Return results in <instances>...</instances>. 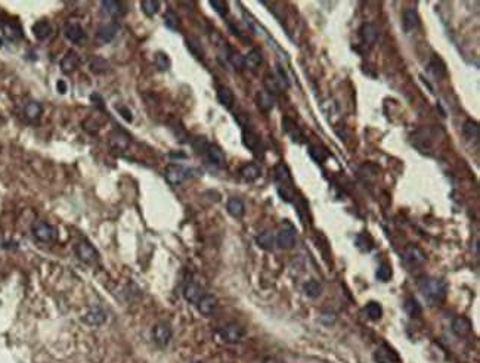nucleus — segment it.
Masks as SVG:
<instances>
[{
  "label": "nucleus",
  "mask_w": 480,
  "mask_h": 363,
  "mask_svg": "<svg viewBox=\"0 0 480 363\" xmlns=\"http://www.w3.org/2000/svg\"><path fill=\"white\" fill-rule=\"evenodd\" d=\"M31 230H33V235H34L35 239L40 242L53 241V238L56 235L53 226L46 223V222H35L33 227H31Z\"/></svg>",
  "instance_id": "9d476101"
},
{
  "label": "nucleus",
  "mask_w": 480,
  "mask_h": 363,
  "mask_svg": "<svg viewBox=\"0 0 480 363\" xmlns=\"http://www.w3.org/2000/svg\"><path fill=\"white\" fill-rule=\"evenodd\" d=\"M192 146H194L198 152H206L208 143H207V140L204 138H197L192 142Z\"/></svg>",
  "instance_id": "8fccbe9b"
},
{
  "label": "nucleus",
  "mask_w": 480,
  "mask_h": 363,
  "mask_svg": "<svg viewBox=\"0 0 480 363\" xmlns=\"http://www.w3.org/2000/svg\"><path fill=\"white\" fill-rule=\"evenodd\" d=\"M170 58L166 55L164 52H157L155 53V65L160 71H167L170 68Z\"/></svg>",
  "instance_id": "37998d69"
},
{
  "label": "nucleus",
  "mask_w": 480,
  "mask_h": 363,
  "mask_svg": "<svg viewBox=\"0 0 480 363\" xmlns=\"http://www.w3.org/2000/svg\"><path fill=\"white\" fill-rule=\"evenodd\" d=\"M226 210H228V213L232 217L241 219L244 216V213H245V206H244V203L241 201L240 198H231L228 201V204H226Z\"/></svg>",
  "instance_id": "c756f323"
},
{
  "label": "nucleus",
  "mask_w": 480,
  "mask_h": 363,
  "mask_svg": "<svg viewBox=\"0 0 480 363\" xmlns=\"http://www.w3.org/2000/svg\"><path fill=\"white\" fill-rule=\"evenodd\" d=\"M263 363H284L282 360H279V359H276V357H266Z\"/></svg>",
  "instance_id": "864d4df0"
},
{
  "label": "nucleus",
  "mask_w": 480,
  "mask_h": 363,
  "mask_svg": "<svg viewBox=\"0 0 480 363\" xmlns=\"http://www.w3.org/2000/svg\"><path fill=\"white\" fill-rule=\"evenodd\" d=\"M119 112H120L121 117H123L124 120L132 121V112H130L127 108H124V106H119Z\"/></svg>",
  "instance_id": "3c124183"
},
{
  "label": "nucleus",
  "mask_w": 480,
  "mask_h": 363,
  "mask_svg": "<svg viewBox=\"0 0 480 363\" xmlns=\"http://www.w3.org/2000/svg\"><path fill=\"white\" fill-rule=\"evenodd\" d=\"M206 156L207 159H208L213 166H216V167H219V169H225V167H226V156H225V152H223L217 145H208L206 149Z\"/></svg>",
  "instance_id": "4468645a"
},
{
  "label": "nucleus",
  "mask_w": 480,
  "mask_h": 363,
  "mask_svg": "<svg viewBox=\"0 0 480 363\" xmlns=\"http://www.w3.org/2000/svg\"><path fill=\"white\" fill-rule=\"evenodd\" d=\"M64 35L72 43H82L86 38V33L83 30V27L77 22H68L64 27Z\"/></svg>",
  "instance_id": "ddd939ff"
},
{
  "label": "nucleus",
  "mask_w": 480,
  "mask_h": 363,
  "mask_svg": "<svg viewBox=\"0 0 480 363\" xmlns=\"http://www.w3.org/2000/svg\"><path fill=\"white\" fill-rule=\"evenodd\" d=\"M303 291H305V294L308 295L309 298H318L319 295L322 294V285L318 280L312 279V280H308L305 284Z\"/></svg>",
  "instance_id": "f704fd0d"
},
{
  "label": "nucleus",
  "mask_w": 480,
  "mask_h": 363,
  "mask_svg": "<svg viewBox=\"0 0 480 363\" xmlns=\"http://www.w3.org/2000/svg\"><path fill=\"white\" fill-rule=\"evenodd\" d=\"M89 69L93 74H106L109 71V62L102 56H95L89 62Z\"/></svg>",
  "instance_id": "c85d7f7f"
},
{
  "label": "nucleus",
  "mask_w": 480,
  "mask_h": 363,
  "mask_svg": "<svg viewBox=\"0 0 480 363\" xmlns=\"http://www.w3.org/2000/svg\"><path fill=\"white\" fill-rule=\"evenodd\" d=\"M275 238H276V245L281 250H291V248H294L296 239H297V233H296L294 226L290 225V223H285L281 227V230L278 232V235Z\"/></svg>",
  "instance_id": "39448f33"
},
{
  "label": "nucleus",
  "mask_w": 480,
  "mask_h": 363,
  "mask_svg": "<svg viewBox=\"0 0 480 363\" xmlns=\"http://www.w3.org/2000/svg\"><path fill=\"white\" fill-rule=\"evenodd\" d=\"M376 360L378 363H399L397 356L394 354V351H392L390 348H378L376 351Z\"/></svg>",
  "instance_id": "72a5a7b5"
},
{
  "label": "nucleus",
  "mask_w": 480,
  "mask_h": 363,
  "mask_svg": "<svg viewBox=\"0 0 480 363\" xmlns=\"http://www.w3.org/2000/svg\"><path fill=\"white\" fill-rule=\"evenodd\" d=\"M262 62H263V56H262V52L257 49L250 51L244 56V67L251 69V71L257 69L262 65Z\"/></svg>",
  "instance_id": "a878e982"
},
{
  "label": "nucleus",
  "mask_w": 480,
  "mask_h": 363,
  "mask_svg": "<svg viewBox=\"0 0 480 363\" xmlns=\"http://www.w3.org/2000/svg\"><path fill=\"white\" fill-rule=\"evenodd\" d=\"M403 261H405L410 267H417V266H420V264H423V263L426 261V256H424V253H423L420 248H417V247H414V245H410V247L405 248Z\"/></svg>",
  "instance_id": "9b49d317"
},
{
  "label": "nucleus",
  "mask_w": 480,
  "mask_h": 363,
  "mask_svg": "<svg viewBox=\"0 0 480 363\" xmlns=\"http://www.w3.org/2000/svg\"><path fill=\"white\" fill-rule=\"evenodd\" d=\"M106 319V314L101 307H92L90 310L87 311L86 314L83 316V320L86 322L87 325H92V327H98V325H102Z\"/></svg>",
  "instance_id": "412c9836"
},
{
  "label": "nucleus",
  "mask_w": 480,
  "mask_h": 363,
  "mask_svg": "<svg viewBox=\"0 0 480 363\" xmlns=\"http://www.w3.org/2000/svg\"><path fill=\"white\" fill-rule=\"evenodd\" d=\"M33 34L37 40L43 42L49 38L52 34V25L49 21H37L33 25Z\"/></svg>",
  "instance_id": "b1692460"
},
{
  "label": "nucleus",
  "mask_w": 480,
  "mask_h": 363,
  "mask_svg": "<svg viewBox=\"0 0 480 363\" xmlns=\"http://www.w3.org/2000/svg\"><path fill=\"white\" fill-rule=\"evenodd\" d=\"M187 45H188V49L191 52L194 53L197 58H203L204 56V51H203V48H201V45L197 42V40H192V38H188L187 40Z\"/></svg>",
  "instance_id": "de8ad7c7"
},
{
  "label": "nucleus",
  "mask_w": 480,
  "mask_h": 363,
  "mask_svg": "<svg viewBox=\"0 0 480 363\" xmlns=\"http://www.w3.org/2000/svg\"><path fill=\"white\" fill-rule=\"evenodd\" d=\"M217 101H219V104L222 106L231 109L234 106V102H235L234 92L229 87H219V90H217Z\"/></svg>",
  "instance_id": "cd10ccee"
},
{
  "label": "nucleus",
  "mask_w": 480,
  "mask_h": 363,
  "mask_svg": "<svg viewBox=\"0 0 480 363\" xmlns=\"http://www.w3.org/2000/svg\"><path fill=\"white\" fill-rule=\"evenodd\" d=\"M256 242L262 250H266V251H272L276 245V238L274 236L272 232L266 230V232H262L260 235L256 236Z\"/></svg>",
  "instance_id": "bb28decb"
},
{
  "label": "nucleus",
  "mask_w": 480,
  "mask_h": 363,
  "mask_svg": "<svg viewBox=\"0 0 480 363\" xmlns=\"http://www.w3.org/2000/svg\"><path fill=\"white\" fill-rule=\"evenodd\" d=\"M2 43H3V42H2V38H0V46H2Z\"/></svg>",
  "instance_id": "5fc2aeb1"
},
{
  "label": "nucleus",
  "mask_w": 480,
  "mask_h": 363,
  "mask_svg": "<svg viewBox=\"0 0 480 363\" xmlns=\"http://www.w3.org/2000/svg\"><path fill=\"white\" fill-rule=\"evenodd\" d=\"M360 37H362V42L368 46H373L376 45L378 38V30L374 24H363L362 28H360Z\"/></svg>",
  "instance_id": "4be33fe9"
},
{
  "label": "nucleus",
  "mask_w": 480,
  "mask_h": 363,
  "mask_svg": "<svg viewBox=\"0 0 480 363\" xmlns=\"http://www.w3.org/2000/svg\"><path fill=\"white\" fill-rule=\"evenodd\" d=\"M418 290L429 303L439 304L445 300L448 285L437 277H421L418 280Z\"/></svg>",
  "instance_id": "f257e3e1"
},
{
  "label": "nucleus",
  "mask_w": 480,
  "mask_h": 363,
  "mask_svg": "<svg viewBox=\"0 0 480 363\" xmlns=\"http://www.w3.org/2000/svg\"><path fill=\"white\" fill-rule=\"evenodd\" d=\"M392 275H393V273H392V267H390L387 263L380 264V267L377 269V273H376L377 279L378 280H381V282H389Z\"/></svg>",
  "instance_id": "a18cd8bd"
},
{
  "label": "nucleus",
  "mask_w": 480,
  "mask_h": 363,
  "mask_svg": "<svg viewBox=\"0 0 480 363\" xmlns=\"http://www.w3.org/2000/svg\"><path fill=\"white\" fill-rule=\"evenodd\" d=\"M203 295H204V290H203V287H201L200 284L194 282V280L188 282V284H187V287L183 288V297H185V300L189 301V303L197 304Z\"/></svg>",
  "instance_id": "f3484780"
},
{
  "label": "nucleus",
  "mask_w": 480,
  "mask_h": 363,
  "mask_svg": "<svg viewBox=\"0 0 480 363\" xmlns=\"http://www.w3.org/2000/svg\"><path fill=\"white\" fill-rule=\"evenodd\" d=\"M420 25V17L415 9H407L402 15V27L405 33H411Z\"/></svg>",
  "instance_id": "aec40b11"
},
{
  "label": "nucleus",
  "mask_w": 480,
  "mask_h": 363,
  "mask_svg": "<svg viewBox=\"0 0 480 363\" xmlns=\"http://www.w3.org/2000/svg\"><path fill=\"white\" fill-rule=\"evenodd\" d=\"M164 177L170 185L177 186L188 177V170L180 164H170V166H167V169L164 172Z\"/></svg>",
  "instance_id": "6e6552de"
},
{
  "label": "nucleus",
  "mask_w": 480,
  "mask_h": 363,
  "mask_svg": "<svg viewBox=\"0 0 480 363\" xmlns=\"http://www.w3.org/2000/svg\"><path fill=\"white\" fill-rule=\"evenodd\" d=\"M256 104H257L259 109L262 112H269L274 108L275 98L271 93H268L266 90H262V92H259L256 95Z\"/></svg>",
  "instance_id": "5701e85b"
},
{
  "label": "nucleus",
  "mask_w": 480,
  "mask_h": 363,
  "mask_svg": "<svg viewBox=\"0 0 480 363\" xmlns=\"http://www.w3.org/2000/svg\"><path fill=\"white\" fill-rule=\"evenodd\" d=\"M0 28L3 31V35L9 40V42H18L22 37V28L18 22L12 21H6L0 24Z\"/></svg>",
  "instance_id": "dca6fc26"
},
{
  "label": "nucleus",
  "mask_w": 480,
  "mask_h": 363,
  "mask_svg": "<svg viewBox=\"0 0 480 363\" xmlns=\"http://www.w3.org/2000/svg\"><path fill=\"white\" fill-rule=\"evenodd\" d=\"M160 6H161V3H160L158 0H143V2L140 3V8H142L143 14H145L146 17H154V15H157L158 11H160Z\"/></svg>",
  "instance_id": "58836bf2"
},
{
  "label": "nucleus",
  "mask_w": 480,
  "mask_h": 363,
  "mask_svg": "<svg viewBox=\"0 0 480 363\" xmlns=\"http://www.w3.org/2000/svg\"><path fill=\"white\" fill-rule=\"evenodd\" d=\"M197 307L203 316H210L214 313L216 307H217V298L211 294H204L197 303Z\"/></svg>",
  "instance_id": "a211bd4d"
},
{
  "label": "nucleus",
  "mask_w": 480,
  "mask_h": 363,
  "mask_svg": "<svg viewBox=\"0 0 480 363\" xmlns=\"http://www.w3.org/2000/svg\"><path fill=\"white\" fill-rule=\"evenodd\" d=\"M229 61H231V62H232V65H234V67H237V68H241V67H244V56H241L238 52L231 53V56H229Z\"/></svg>",
  "instance_id": "09e8293b"
},
{
  "label": "nucleus",
  "mask_w": 480,
  "mask_h": 363,
  "mask_svg": "<svg viewBox=\"0 0 480 363\" xmlns=\"http://www.w3.org/2000/svg\"><path fill=\"white\" fill-rule=\"evenodd\" d=\"M430 71L434 74V77H437V78H440V77H445L446 75V67L445 64H444V61L439 58V56H434L433 59H431V62H430L429 65Z\"/></svg>",
  "instance_id": "4c0bfd02"
},
{
  "label": "nucleus",
  "mask_w": 480,
  "mask_h": 363,
  "mask_svg": "<svg viewBox=\"0 0 480 363\" xmlns=\"http://www.w3.org/2000/svg\"><path fill=\"white\" fill-rule=\"evenodd\" d=\"M79 64H80L79 53L74 52V51H68L67 55L62 58V61H61V69L64 72H72L74 69L79 67Z\"/></svg>",
  "instance_id": "393cba45"
},
{
  "label": "nucleus",
  "mask_w": 480,
  "mask_h": 363,
  "mask_svg": "<svg viewBox=\"0 0 480 363\" xmlns=\"http://www.w3.org/2000/svg\"><path fill=\"white\" fill-rule=\"evenodd\" d=\"M463 133L467 139H477L479 138V124L473 120L465 121L463 126Z\"/></svg>",
  "instance_id": "ea45409f"
},
{
  "label": "nucleus",
  "mask_w": 480,
  "mask_h": 363,
  "mask_svg": "<svg viewBox=\"0 0 480 363\" xmlns=\"http://www.w3.org/2000/svg\"><path fill=\"white\" fill-rule=\"evenodd\" d=\"M120 31V25L117 22H109V24H105L101 28H98L96 34H95V40L96 43L99 45H105V43H109L113 42L117 34Z\"/></svg>",
  "instance_id": "0eeeda50"
},
{
  "label": "nucleus",
  "mask_w": 480,
  "mask_h": 363,
  "mask_svg": "<svg viewBox=\"0 0 480 363\" xmlns=\"http://www.w3.org/2000/svg\"><path fill=\"white\" fill-rule=\"evenodd\" d=\"M403 309L405 311L411 316V317H420L421 316V313H423V309H421V306H420V303L415 300V298H407V301H405V304H403Z\"/></svg>",
  "instance_id": "e433bc0d"
},
{
  "label": "nucleus",
  "mask_w": 480,
  "mask_h": 363,
  "mask_svg": "<svg viewBox=\"0 0 480 363\" xmlns=\"http://www.w3.org/2000/svg\"><path fill=\"white\" fill-rule=\"evenodd\" d=\"M210 6L220 15V17H226L228 12H229V6L225 0H211L210 2Z\"/></svg>",
  "instance_id": "49530a36"
},
{
  "label": "nucleus",
  "mask_w": 480,
  "mask_h": 363,
  "mask_svg": "<svg viewBox=\"0 0 480 363\" xmlns=\"http://www.w3.org/2000/svg\"><path fill=\"white\" fill-rule=\"evenodd\" d=\"M309 154L310 156L315 159V161H318V163H324L326 158L329 156V154L326 152L324 148H321V146H318V145H312L310 148H309Z\"/></svg>",
  "instance_id": "79ce46f5"
},
{
  "label": "nucleus",
  "mask_w": 480,
  "mask_h": 363,
  "mask_svg": "<svg viewBox=\"0 0 480 363\" xmlns=\"http://www.w3.org/2000/svg\"><path fill=\"white\" fill-rule=\"evenodd\" d=\"M276 72H278V74L268 72V74L265 75V78H263V86L266 89V92L271 93L272 96H274V95H279V93L284 90V87H288V80H287L284 71L278 67V68H276Z\"/></svg>",
  "instance_id": "7ed1b4c3"
},
{
  "label": "nucleus",
  "mask_w": 480,
  "mask_h": 363,
  "mask_svg": "<svg viewBox=\"0 0 480 363\" xmlns=\"http://www.w3.org/2000/svg\"><path fill=\"white\" fill-rule=\"evenodd\" d=\"M240 174L244 180H247V182H254V180H257L259 177H260L262 170H260V167H259L257 164H245L240 170Z\"/></svg>",
  "instance_id": "7c9ffc66"
},
{
  "label": "nucleus",
  "mask_w": 480,
  "mask_h": 363,
  "mask_svg": "<svg viewBox=\"0 0 480 363\" xmlns=\"http://www.w3.org/2000/svg\"><path fill=\"white\" fill-rule=\"evenodd\" d=\"M471 320L468 319V317H465V316H457V317H454L452 319V324H451V329H452V332L457 335V337H460V338H463V337H467L470 332H471Z\"/></svg>",
  "instance_id": "f8f14e48"
},
{
  "label": "nucleus",
  "mask_w": 480,
  "mask_h": 363,
  "mask_svg": "<svg viewBox=\"0 0 480 363\" xmlns=\"http://www.w3.org/2000/svg\"><path fill=\"white\" fill-rule=\"evenodd\" d=\"M219 335L225 343L237 344V343L242 341V338L245 337V329L237 322H229L219 329Z\"/></svg>",
  "instance_id": "20e7f679"
},
{
  "label": "nucleus",
  "mask_w": 480,
  "mask_h": 363,
  "mask_svg": "<svg viewBox=\"0 0 480 363\" xmlns=\"http://www.w3.org/2000/svg\"><path fill=\"white\" fill-rule=\"evenodd\" d=\"M275 182L278 185V192L285 201H291L294 198V190H292V179L288 167L284 163H279L275 167Z\"/></svg>",
  "instance_id": "f03ea898"
},
{
  "label": "nucleus",
  "mask_w": 480,
  "mask_h": 363,
  "mask_svg": "<svg viewBox=\"0 0 480 363\" xmlns=\"http://www.w3.org/2000/svg\"><path fill=\"white\" fill-rule=\"evenodd\" d=\"M101 8H102L105 14H108L109 17L114 18L120 17L127 11V6L123 2H119V0H103L101 3Z\"/></svg>",
  "instance_id": "6ab92c4d"
},
{
  "label": "nucleus",
  "mask_w": 480,
  "mask_h": 363,
  "mask_svg": "<svg viewBox=\"0 0 480 363\" xmlns=\"http://www.w3.org/2000/svg\"><path fill=\"white\" fill-rule=\"evenodd\" d=\"M42 112H43V106L39 102H34V101L28 102L25 105V108H24V114L27 115L28 120H37L42 115Z\"/></svg>",
  "instance_id": "c9c22d12"
},
{
  "label": "nucleus",
  "mask_w": 480,
  "mask_h": 363,
  "mask_svg": "<svg viewBox=\"0 0 480 363\" xmlns=\"http://www.w3.org/2000/svg\"><path fill=\"white\" fill-rule=\"evenodd\" d=\"M172 327L167 322H160L153 328V338L160 347H166L172 340Z\"/></svg>",
  "instance_id": "1a4fd4ad"
},
{
  "label": "nucleus",
  "mask_w": 480,
  "mask_h": 363,
  "mask_svg": "<svg viewBox=\"0 0 480 363\" xmlns=\"http://www.w3.org/2000/svg\"><path fill=\"white\" fill-rule=\"evenodd\" d=\"M58 90H59V93H65L67 92V85L62 80L58 82Z\"/></svg>",
  "instance_id": "603ef678"
},
{
  "label": "nucleus",
  "mask_w": 480,
  "mask_h": 363,
  "mask_svg": "<svg viewBox=\"0 0 480 363\" xmlns=\"http://www.w3.org/2000/svg\"><path fill=\"white\" fill-rule=\"evenodd\" d=\"M282 127H284V130L291 136L294 142H302L303 133H302L300 127H299L294 121L290 120V118H284V120H282Z\"/></svg>",
  "instance_id": "2f4dec72"
},
{
  "label": "nucleus",
  "mask_w": 480,
  "mask_h": 363,
  "mask_svg": "<svg viewBox=\"0 0 480 363\" xmlns=\"http://www.w3.org/2000/svg\"><path fill=\"white\" fill-rule=\"evenodd\" d=\"M164 24H166V27L167 28H170L173 31H176V30H179V17L176 15V12H173V11H167L166 14H164Z\"/></svg>",
  "instance_id": "c03bdc74"
},
{
  "label": "nucleus",
  "mask_w": 480,
  "mask_h": 363,
  "mask_svg": "<svg viewBox=\"0 0 480 363\" xmlns=\"http://www.w3.org/2000/svg\"><path fill=\"white\" fill-rule=\"evenodd\" d=\"M194 363H203V362H194Z\"/></svg>",
  "instance_id": "6e6d98bb"
},
{
  "label": "nucleus",
  "mask_w": 480,
  "mask_h": 363,
  "mask_svg": "<svg viewBox=\"0 0 480 363\" xmlns=\"http://www.w3.org/2000/svg\"><path fill=\"white\" fill-rule=\"evenodd\" d=\"M108 143H109V148L114 151H126L130 145V138L124 132L117 130L109 135Z\"/></svg>",
  "instance_id": "2eb2a0df"
},
{
  "label": "nucleus",
  "mask_w": 480,
  "mask_h": 363,
  "mask_svg": "<svg viewBox=\"0 0 480 363\" xmlns=\"http://www.w3.org/2000/svg\"><path fill=\"white\" fill-rule=\"evenodd\" d=\"M242 143H244V146L248 148L250 151H256L257 146L260 145V139H259V136L253 130L245 129V130L242 132Z\"/></svg>",
  "instance_id": "473e14b6"
},
{
  "label": "nucleus",
  "mask_w": 480,
  "mask_h": 363,
  "mask_svg": "<svg viewBox=\"0 0 480 363\" xmlns=\"http://www.w3.org/2000/svg\"><path fill=\"white\" fill-rule=\"evenodd\" d=\"M76 254L79 260H82L86 264H95L99 260V254L96 251V248L87 241L77 242L76 245Z\"/></svg>",
  "instance_id": "423d86ee"
},
{
  "label": "nucleus",
  "mask_w": 480,
  "mask_h": 363,
  "mask_svg": "<svg viewBox=\"0 0 480 363\" xmlns=\"http://www.w3.org/2000/svg\"><path fill=\"white\" fill-rule=\"evenodd\" d=\"M365 311H366V314H368V317L371 320H378L383 316V307H381L380 303H376V301L368 303L366 307H365Z\"/></svg>",
  "instance_id": "a19ab883"
}]
</instances>
